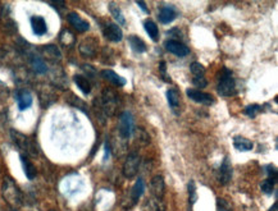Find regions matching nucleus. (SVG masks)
Wrapping results in <instances>:
<instances>
[{
  "label": "nucleus",
  "mask_w": 278,
  "mask_h": 211,
  "mask_svg": "<svg viewBox=\"0 0 278 211\" xmlns=\"http://www.w3.org/2000/svg\"><path fill=\"white\" fill-rule=\"evenodd\" d=\"M150 192H151V199L149 201V206L151 211H165V183L163 177H152L151 182H150Z\"/></svg>",
  "instance_id": "f257e3e1"
},
{
  "label": "nucleus",
  "mask_w": 278,
  "mask_h": 211,
  "mask_svg": "<svg viewBox=\"0 0 278 211\" xmlns=\"http://www.w3.org/2000/svg\"><path fill=\"white\" fill-rule=\"evenodd\" d=\"M1 195H3V199L5 200V203L13 210H18L22 206V203H23L22 192L10 177L4 178L3 185H1Z\"/></svg>",
  "instance_id": "f03ea898"
},
{
  "label": "nucleus",
  "mask_w": 278,
  "mask_h": 211,
  "mask_svg": "<svg viewBox=\"0 0 278 211\" xmlns=\"http://www.w3.org/2000/svg\"><path fill=\"white\" fill-rule=\"evenodd\" d=\"M217 91L221 96H232L236 94V81L230 69L223 68L221 71Z\"/></svg>",
  "instance_id": "7ed1b4c3"
},
{
  "label": "nucleus",
  "mask_w": 278,
  "mask_h": 211,
  "mask_svg": "<svg viewBox=\"0 0 278 211\" xmlns=\"http://www.w3.org/2000/svg\"><path fill=\"white\" fill-rule=\"evenodd\" d=\"M10 137H12L14 145L17 146L18 149L21 150L22 152H23L22 155H26V156H30V155L36 156V155H37V152H36V149H35V145H33V142L28 138V137L22 134L21 132L14 131V129L10 131Z\"/></svg>",
  "instance_id": "20e7f679"
},
{
  "label": "nucleus",
  "mask_w": 278,
  "mask_h": 211,
  "mask_svg": "<svg viewBox=\"0 0 278 211\" xmlns=\"http://www.w3.org/2000/svg\"><path fill=\"white\" fill-rule=\"evenodd\" d=\"M100 105H102V110L105 115H114L117 106H118V99H117L116 94H114L112 90L105 89L104 93H103Z\"/></svg>",
  "instance_id": "39448f33"
},
{
  "label": "nucleus",
  "mask_w": 278,
  "mask_h": 211,
  "mask_svg": "<svg viewBox=\"0 0 278 211\" xmlns=\"http://www.w3.org/2000/svg\"><path fill=\"white\" fill-rule=\"evenodd\" d=\"M141 159L139 156V154L136 152H131V154L127 156L125 164H123V176L127 179H132L136 177L139 172V168H140Z\"/></svg>",
  "instance_id": "423d86ee"
},
{
  "label": "nucleus",
  "mask_w": 278,
  "mask_h": 211,
  "mask_svg": "<svg viewBox=\"0 0 278 211\" xmlns=\"http://www.w3.org/2000/svg\"><path fill=\"white\" fill-rule=\"evenodd\" d=\"M135 131V120L134 116L130 111H123L120 118V124H118V132L123 138H130Z\"/></svg>",
  "instance_id": "0eeeda50"
},
{
  "label": "nucleus",
  "mask_w": 278,
  "mask_h": 211,
  "mask_svg": "<svg viewBox=\"0 0 278 211\" xmlns=\"http://www.w3.org/2000/svg\"><path fill=\"white\" fill-rule=\"evenodd\" d=\"M217 179L222 186H227L232 179V165H231V160L228 156H226L222 161L218 173H217Z\"/></svg>",
  "instance_id": "6e6552de"
},
{
  "label": "nucleus",
  "mask_w": 278,
  "mask_h": 211,
  "mask_svg": "<svg viewBox=\"0 0 278 211\" xmlns=\"http://www.w3.org/2000/svg\"><path fill=\"white\" fill-rule=\"evenodd\" d=\"M186 94H187V96L191 99L192 102L197 103V104L205 105V106H210V105H213L215 103V99L210 94L203 93L200 90L188 89L186 91Z\"/></svg>",
  "instance_id": "1a4fd4ad"
},
{
  "label": "nucleus",
  "mask_w": 278,
  "mask_h": 211,
  "mask_svg": "<svg viewBox=\"0 0 278 211\" xmlns=\"http://www.w3.org/2000/svg\"><path fill=\"white\" fill-rule=\"evenodd\" d=\"M78 50L81 55L85 58L95 57L96 51H98V41L94 37H87L81 42Z\"/></svg>",
  "instance_id": "9d476101"
},
{
  "label": "nucleus",
  "mask_w": 278,
  "mask_h": 211,
  "mask_svg": "<svg viewBox=\"0 0 278 211\" xmlns=\"http://www.w3.org/2000/svg\"><path fill=\"white\" fill-rule=\"evenodd\" d=\"M165 49H167L169 53L174 54L176 57H186V55H188V53H190V49L186 46V45H183L182 42L179 41H176V40H168L167 42H165Z\"/></svg>",
  "instance_id": "9b49d317"
},
{
  "label": "nucleus",
  "mask_w": 278,
  "mask_h": 211,
  "mask_svg": "<svg viewBox=\"0 0 278 211\" xmlns=\"http://www.w3.org/2000/svg\"><path fill=\"white\" fill-rule=\"evenodd\" d=\"M104 36L109 41L120 42L123 37V32L118 24L107 23L104 27Z\"/></svg>",
  "instance_id": "f8f14e48"
},
{
  "label": "nucleus",
  "mask_w": 278,
  "mask_h": 211,
  "mask_svg": "<svg viewBox=\"0 0 278 211\" xmlns=\"http://www.w3.org/2000/svg\"><path fill=\"white\" fill-rule=\"evenodd\" d=\"M67 19H68L69 24H71L75 30L80 31V32H85V31H87L90 28L89 22L85 21L84 18H81L80 15L75 12L69 13L68 17H67Z\"/></svg>",
  "instance_id": "ddd939ff"
},
{
  "label": "nucleus",
  "mask_w": 278,
  "mask_h": 211,
  "mask_svg": "<svg viewBox=\"0 0 278 211\" xmlns=\"http://www.w3.org/2000/svg\"><path fill=\"white\" fill-rule=\"evenodd\" d=\"M31 27H32V31L35 35L42 36L48 32V24L45 18L41 15H32L31 17Z\"/></svg>",
  "instance_id": "4468645a"
},
{
  "label": "nucleus",
  "mask_w": 278,
  "mask_h": 211,
  "mask_svg": "<svg viewBox=\"0 0 278 211\" xmlns=\"http://www.w3.org/2000/svg\"><path fill=\"white\" fill-rule=\"evenodd\" d=\"M145 192V182L142 178H139L136 183L132 187L131 192H130V199H131V206H135L139 203V200L141 199L142 194Z\"/></svg>",
  "instance_id": "2eb2a0df"
},
{
  "label": "nucleus",
  "mask_w": 278,
  "mask_h": 211,
  "mask_svg": "<svg viewBox=\"0 0 278 211\" xmlns=\"http://www.w3.org/2000/svg\"><path fill=\"white\" fill-rule=\"evenodd\" d=\"M178 15V12L173 6H163L160 8V12H159V21L163 24H168L170 22H173L174 19Z\"/></svg>",
  "instance_id": "dca6fc26"
},
{
  "label": "nucleus",
  "mask_w": 278,
  "mask_h": 211,
  "mask_svg": "<svg viewBox=\"0 0 278 211\" xmlns=\"http://www.w3.org/2000/svg\"><path fill=\"white\" fill-rule=\"evenodd\" d=\"M167 100L170 109L173 110L174 114H179V106H181V96L176 89H169L167 91Z\"/></svg>",
  "instance_id": "f3484780"
},
{
  "label": "nucleus",
  "mask_w": 278,
  "mask_h": 211,
  "mask_svg": "<svg viewBox=\"0 0 278 211\" xmlns=\"http://www.w3.org/2000/svg\"><path fill=\"white\" fill-rule=\"evenodd\" d=\"M19 159H21L22 168H23L24 176L27 177V179H30V181L35 179L36 178V174H37V170H36L35 165H33V164L31 163V160H30V159H28V156H26V155H22L21 154Z\"/></svg>",
  "instance_id": "a211bd4d"
},
{
  "label": "nucleus",
  "mask_w": 278,
  "mask_h": 211,
  "mask_svg": "<svg viewBox=\"0 0 278 211\" xmlns=\"http://www.w3.org/2000/svg\"><path fill=\"white\" fill-rule=\"evenodd\" d=\"M102 77L105 78L107 81H109L111 84H113L114 86L122 87L126 85V80L122 77V76L117 75L116 72L112 71V69H104L102 71Z\"/></svg>",
  "instance_id": "6ab92c4d"
},
{
  "label": "nucleus",
  "mask_w": 278,
  "mask_h": 211,
  "mask_svg": "<svg viewBox=\"0 0 278 211\" xmlns=\"http://www.w3.org/2000/svg\"><path fill=\"white\" fill-rule=\"evenodd\" d=\"M30 62H31V67H32L33 72H36L37 75H45L48 72V66L46 63L44 62L41 57L36 55V54H32L30 57Z\"/></svg>",
  "instance_id": "aec40b11"
},
{
  "label": "nucleus",
  "mask_w": 278,
  "mask_h": 211,
  "mask_svg": "<svg viewBox=\"0 0 278 211\" xmlns=\"http://www.w3.org/2000/svg\"><path fill=\"white\" fill-rule=\"evenodd\" d=\"M32 95H31L28 91H21V93H18L17 95V104H18V109L23 111V110L28 109V107L32 105Z\"/></svg>",
  "instance_id": "412c9836"
},
{
  "label": "nucleus",
  "mask_w": 278,
  "mask_h": 211,
  "mask_svg": "<svg viewBox=\"0 0 278 211\" xmlns=\"http://www.w3.org/2000/svg\"><path fill=\"white\" fill-rule=\"evenodd\" d=\"M233 146L239 151H251L253 147H254V143L251 142L249 138H246V137L236 136L233 137Z\"/></svg>",
  "instance_id": "4be33fe9"
},
{
  "label": "nucleus",
  "mask_w": 278,
  "mask_h": 211,
  "mask_svg": "<svg viewBox=\"0 0 278 211\" xmlns=\"http://www.w3.org/2000/svg\"><path fill=\"white\" fill-rule=\"evenodd\" d=\"M0 23L4 32L6 33H14L17 31V24L14 23L12 18L9 17V13H3L0 15Z\"/></svg>",
  "instance_id": "5701e85b"
},
{
  "label": "nucleus",
  "mask_w": 278,
  "mask_h": 211,
  "mask_svg": "<svg viewBox=\"0 0 278 211\" xmlns=\"http://www.w3.org/2000/svg\"><path fill=\"white\" fill-rule=\"evenodd\" d=\"M129 42L130 45H131V49L135 51V53L142 54L146 51L147 49L146 44H145V41H143L141 37H139V36H130Z\"/></svg>",
  "instance_id": "b1692460"
},
{
  "label": "nucleus",
  "mask_w": 278,
  "mask_h": 211,
  "mask_svg": "<svg viewBox=\"0 0 278 211\" xmlns=\"http://www.w3.org/2000/svg\"><path fill=\"white\" fill-rule=\"evenodd\" d=\"M73 81H75V84L77 85L78 89L85 94V95H89L91 93V84H90L89 78L84 77V76L81 75H76L73 77Z\"/></svg>",
  "instance_id": "393cba45"
},
{
  "label": "nucleus",
  "mask_w": 278,
  "mask_h": 211,
  "mask_svg": "<svg viewBox=\"0 0 278 211\" xmlns=\"http://www.w3.org/2000/svg\"><path fill=\"white\" fill-rule=\"evenodd\" d=\"M187 192H188V211H194L195 203L197 201V192H196V185L195 182L190 181L187 185Z\"/></svg>",
  "instance_id": "a878e982"
},
{
  "label": "nucleus",
  "mask_w": 278,
  "mask_h": 211,
  "mask_svg": "<svg viewBox=\"0 0 278 211\" xmlns=\"http://www.w3.org/2000/svg\"><path fill=\"white\" fill-rule=\"evenodd\" d=\"M143 27H145L146 33L150 36V37H151L152 41H158L159 30H158V26H156L155 22H152V21H150V19H147V21L143 23Z\"/></svg>",
  "instance_id": "bb28decb"
},
{
  "label": "nucleus",
  "mask_w": 278,
  "mask_h": 211,
  "mask_svg": "<svg viewBox=\"0 0 278 211\" xmlns=\"http://www.w3.org/2000/svg\"><path fill=\"white\" fill-rule=\"evenodd\" d=\"M42 51H44L45 55H46L48 58H50L51 60L60 59V57H62L59 49H58L55 45H48V46H44V48H42Z\"/></svg>",
  "instance_id": "cd10ccee"
},
{
  "label": "nucleus",
  "mask_w": 278,
  "mask_h": 211,
  "mask_svg": "<svg viewBox=\"0 0 278 211\" xmlns=\"http://www.w3.org/2000/svg\"><path fill=\"white\" fill-rule=\"evenodd\" d=\"M59 39L60 42H62L64 46H67V48H69V46H72V45L75 44V35L69 30H63L62 32H60Z\"/></svg>",
  "instance_id": "c85d7f7f"
},
{
  "label": "nucleus",
  "mask_w": 278,
  "mask_h": 211,
  "mask_svg": "<svg viewBox=\"0 0 278 211\" xmlns=\"http://www.w3.org/2000/svg\"><path fill=\"white\" fill-rule=\"evenodd\" d=\"M109 10H111V13H112V15H113V18L116 19L117 22L120 24H126V19H125V15H123V13H122V10H121L118 6L116 5L114 3H111L109 4Z\"/></svg>",
  "instance_id": "c756f323"
},
{
  "label": "nucleus",
  "mask_w": 278,
  "mask_h": 211,
  "mask_svg": "<svg viewBox=\"0 0 278 211\" xmlns=\"http://www.w3.org/2000/svg\"><path fill=\"white\" fill-rule=\"evenodd\" d=\"M190 71L194 75V78L205 77V68H204V66H201L200 63H192L190 66Z\"/></svg>",
  "instance_id": "7c9ffc66"
},
{
  "label": "nucleus",
  "mask_w": 278,
  "mask_h": 211,
  "mask_svg": "<svg viewBox=\"0 0 278 211\" xmlns=\"http://www.w3.org/2000/svg\"><path fill=\"white\" fill-rule=\"evenodd\" d=\"M260 111H262V106L257 104L248 105V106L244 109V114H245L246 116H249V118H255Z\"/></svg>",
  "instance_id": "2f4dec72"
},
{
  "label": "nucleus",
  "mask_w": 278,
  "mask_h": 211,
  "mask_svg": "<svg viewBox=\"0 0 278 211\" xmlns=\"http://www.w3.org/2000/svg\"><path fill=\"white\" fill-rule=\"evenodd\" d=\"M275 187H276V183H275V182L271 181V179H264V181L262 182V185H260V188H262V191H263L266 195H268V196H271V195L273 194Z\"/></svg>",
  "instance_id": "473e14b6"
},
{
  "label": "nucleus",
  "mask_w": 278,
  "mask_h": 211,
  "mask_svg": "<svg viewBox=\"0 0 278 211\" xmlns=\"http://www.w3.org/2000/svg\"><path fill=\"white\" fill-rule=\"evenodd\" d=\"M266 170H267V179H271V181L275 182L276 185H277L278 173L275 165H267Z\"/></svg>",
  "instance_id": "72a5a7b5"
},
{
  "label": "nucleus",
  "mask_w": 278,
  "mask_h": 211,
  "mask_svg": "<svg viewBox=\"0 0 278 211\" xmlns=\"http://www.w3.org/2000/svg\"><path fill=\"white\" fill-rule=\"evenodd\" d=\"M217 211H233V210L227 200L217 199Z\"/></svg>",
  "instance_id": "f704fd0d"
},
{
  "label": "nucleus",
  "mask_w": 278,
  "mask_h": 211,
  "mask_svg": "<svg viewBox=\"0 0 278 211\" xmlns=\"http://www.w3.org/2000/svg\"><path fill=\"white\" fill-rule=\"evenodd\" d=\"M192 84H194L197 89H204V87H206L208 82H206L205 77H200V78H192Z\"/></svg>",
  "instance_id": "c9c22d12"
},
{
  "label": "nucleus",
  "mask_w": 278,
  "mask_h": 211,
  "mask_svg": "<svg viewBox=\"0 0 278 211\" xmlns=\"http://www.w3.org/2000/svg\"><path fill=\"white\" fill-rule=\"evenodd\" d=\"M82 69H84L85 73H87L90 77H95L96 71H95V68H94L93 66H89V64H84V66H82Z\"/></svg>",
  "instance_id": "e433bc0d"
},
{
  "label": "nucleus",
  "mask_w": 278,
  "mask_h": 211,
  "mask_svg": "<svg viewBox=\"0 0 278 211\" xmlns=\"http://www.w3.org/2000/svg\"><path fill=\"white\" fill-rule=\"evenodd\" d=\"M159 71H160V75L163 76V78H164V80H165V82H170V78L167 77V68H165V63L164 62L160 63Z\"/></svg>",
  "instance_id": "4c0bfd02"
},
{
  "label": "nucleus",
  "mask_w": 278,
  "mask_h": 211,
  "mask_svg": "<svg viewBox=\"0 0 278 211\" xmlns=\"http://www.w3.org/2000/svg\"><path fill=\"white\" fill-rule=\"evenodd\" d=\"M136 4H138V5L140 6L141 9H142V12H143V13H149V10H147L146 4L143 3V1H138V3H136Z\"/></svg>",
  "instance_id": "58836bf2"
},
{
  "label": "nucleus",
  "mask_w": 278,
  "mask_h": 211,
  "mask_svg": "<svg viewBox=\"0 0 278 211\" xmlns=\"http://www.w3.org/2000/svg\"><path fill=\"white\" fill-rule=\"evenodd\" d=\"M109 152H111V150H109V143H105V156H104V160H107L108 158H109Z\"/></svg>",
  "instance_id": "ea45409f"
},
{
  "label": "nucleus",
  "mask_w": 278,
  "mask_h": 211,
  "mask_svg": "<svg viewBox=\"0 0 278 211\" xmlns=\"http://www.w3.org/2000/svg\"><path fill=\"white\" fill-rule=\"evenodd\" d=\"M50 5L55 6V8H58V6H64V1H50Z\"/></svg>",
  "instance_id": "a19ab883"
},
{
  "label": "nucleus",
  "mask_w": 278,
  "mask_h": 211,
  "mask_svg": "<svg viewBox=\"0 0 278 211\" xmlns=\"http://www.w3.org/2000/svg\"><path fill=\"white\" fill-rule=\"evenodd\" d=\"M268 211H278V204H277V203H276V204H275V205H273V206H272V208L269 209V210H268Z\"/></svg>",
  "instance_id": "79ce46f5"
},
{
  "label": "nucleus",
  "mask_w": 278,
  "mask_h": 211,
  "mask_svg": "<svg viewBox=\"0 0 278 211\" xmlns=\"http://www.w3.org/2000/svg\"><path fill=\"white\" fill-rule=\"evenodd\" d=\"M6 211H17V210H13V209H9V210H6Z\"/></svg>",
  "instance_id": "37998d69"
},
{
  "label": "nucleus",
  "mask_w": 278,
  "mask_h": 211,
  "mask_svg": "<svg viewBox=\"0 0 278 211\" xmlns=\"http://www.w3.org/2000/svg\"><path fill=\"white\" fill-rule=\"evenodd\" d=\"M49 211H57V210H49Z\"/></svg>",
  "instance_id": "c03bdc74"
}]
</instances>
